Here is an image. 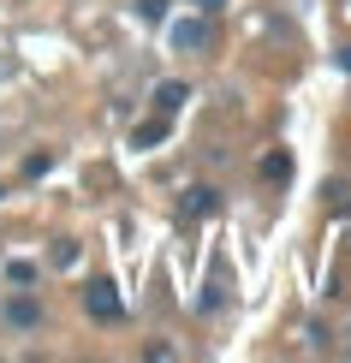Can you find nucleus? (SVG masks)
Instances as JSON below:
<instances>
[{
  "instance_id": "nucleus-1",
  "label": "nucleus",
  "mask_w": 351,
  "mask_h": 363,
  "mask_svg": "<svg viewBox=\"0 0 351 363\" xmlns=\"http://www.w3.org/2000/svg\"><path fill=\"white\" fill-rule=\"evenodd\" d=\"M84 310H89V322H119V315H126L113 280H89V286H84Z\"/></svg>"
},
{
  "instance_id": "nucleus-2",
  "label": "nucleus",
  "mask_w": 351,
  "mask_h": 363,
  "mask_svg": "<svg viewBox=\"0 0 351 363\" xmlns=\"http://www.w3.org/2000/svg\"><path fill=\"white\" fill-rule=\"evenodd\" d=\"M167 42H173L179 54H203L208 48V24L203 18H179V24H167Z\"/></svg>"
},
{
  "instance_id": "nucleus-3",
  "label": "nucleus",
  "mask_w": 351,
  "mask_h": 363,
  "mask_svg": "<svg viewBox=\"0 0 351 363\" xmlns=\"http://www.w3.org/2000/svg\"><path fill=\"white\" fill-rule=\"evenodd\" d=\"M215 208H221V191L196 185V191H185V203H179V215H185V220H208Z\"/></svg>"
},
{
  "instance_id": "nucleus-4",
  "label": "nucleus",
  "mask_w": 351,
  "mask_h": 363,
  "mask_svg": "<svg viewBox=\"0 0 351 363\" xmlns=\"http://www.w3.org/2000/svg\"><path fill=\"white\" fill-rule=\"evenodd\" d=\"M185 101H191V84H179V78H173V84H155V108H161L167 119L185 108Z\"/></svg>"
},
{
  "instance_id": "nucleus-5",
  "label": "nucleus",
  "mask_w": 351,
  "mask_h": 363,
  "mask_svg": "<svg viewBox=\"0 0 351 363\" xmlns=\"http://www.w3.org/2000/svg\"><path fill=\"white\" fill-rule=\"evenodd\" d=\"M6 322H12V328H36V322H42V304H36V298H12V304H6Z\"/></svg>"
},
{
  "instance_id": "nucleus-6",
  "label": "nucleus",
  "mask_w": 351,
  "mask_h": 363,
  "mask_svg": "<svg viewBox=\"0 0 351 363\" xmlns=\"http://www.w3.org/2000/svg\"><path fill=\"white\" fill-rule=\"evenodd\" d=\"M161 138H167V113H161V119H143V125L131 131V149H155Z\"/></svg>"
},
{
  "instance_id": "nucleus-7",
  "label": "nucleus",
  "mask_w": 351,
  "mask_h": 363,
  "mask_svg": "<svg viewBox=\"0 0 351 363\" xmlns=\"http://www.w3.org/2000/svg\"><path fill=\"white\" fill-rule=\"evenodd\" d=\"M262 179H268V185H286V179H292V155H286V149H274V155L262 161Z\"/></svg>"
},
{
  "instance_id": "nucleus-8",
  "label": "nucleus",
  "mask_w": 351,
  "mask_h": 363,
  "mask_svg": "<svg viewBox=\"0 0 351 363\" xmlns=\"http://www.w3.org/2000/svg\"><path fill=\"white\" fill-rule=\"evenodd\" d=\"M6 280H12V286H24V292H30V286H36V262H24V256H12V262H6Z\"/></svg>"
},
{
  "instance_id": "nucleus-9",
  "label": "nucleus",
  "mask_w": 351,
  "mask_h": 363,
  "mask_svg": "<svg viewBox=\"0 0 351 363\" xmlns=\"http://www.w3.org/2000/svg\"><path fill=\"white\" fill-rule=\"evenodd\" d=\"M72 262H78V245H72V238H60V245H54V268H72Z\"/></svg>"
},
{
  "instance_id": "nucleus-10",
  "label": "nucleus",
  "mask_w": 351,
  "mask_h": 363,
  "mask_svg": "<svg viewBox=\"0 0 351 363\" xmlns=\"http://www.w3.org/2000/svg\"><path fill=\"white\" fill-rule=\"evenodd\" d=\"M137 12H143L149 24H161V18H167V0H137Z\"/></svg>"
},
{
  "instance_id": "nucleus-11",
  "label": "nucleus",
  "mask_w": 351,
  "mask_h": 363,
  "mask_svg": "<svg viewBox=\"0 0 351 363\" xmlns=\"http://www.w3.org/2000/svg\"><path fill=\"white\" fill-rule=\"evenodd\" d=\"M226 304V286L221 280H208V292H203V310H221Z\"/></svg>"
},
{
  "instance_id": "nucleus-12",
  "label": "nucleus",
  "mask_w": 351,
  "mask_h": 363,
  "mask_svg": "<svg viewBox=\"0 0 351 363\" xmlns=\"http://www.w3.org/2000/svg\"><path fill=\"white\" fill-rule=\"evenodd\" d=\"M196 6H203V12H221V6H226V0H196Z\"/></svg>"
},
{
  "instance_id": "nucleus-13",
  "label": "nucleus",
  "mask_w": 351,
  "mask_h": 363,
  "mask_svg": "<svg viewBox=\"0 0 351 363\" xmlns=\"http://www.w3.org/2000/svg\"><path fill=\"white\" fill-rule=\"evenodd\" d=\"M340 66H345V72H351V48H345V54H340Z\"/></svg>"
},
{
  "instance_id": "nucleus-14",
  "label": "nucleus",
  "mask_w": 351,
  "mask_h": 363,
  "mask_svg": "<svg viewBox=\"0 0 351 363\" xmlns=\"http://www.w3.org/2000/svg\"><path fill=\"white\" fill-rule=\"evenodd\" d=\"M0 196H6V191H0Z\"/></svg>"
}]
</instances>
